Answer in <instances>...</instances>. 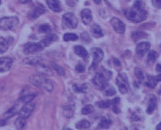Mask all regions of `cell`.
I'll return each mask as SVG.
<instances>
[{
  "label": "cell",
  "instance_id": "2",
  "mask_svg": "<svg viewBox=\"0 0 161 130\" xmlns=\"http://www.w3.org/2000/svg\"><path fill=\"white\" fill-rule=\"evenodd\" d=\"M125 18L129 21L133 22H141L143 21L147 17V13L141 12L139 11L135 10V9H129V10H125L124 12Z\"/></svg>",
  "mask_w": 161,
  "mask_h": 130
},
{
  "label": "cell",
  "instance_id": "13",
  "mask_svg": "<svg viewBox=\"0 0 161 130\" xmlns=\"http://www.w3.org/2000/svg\"><path fill=\"white\" fill-rule=\"evenodd\" d=\"M119 98H116L111 99V100H103V101L97 102V103H96V105L98 106L99 108L107 109V108L112 107V106H114V105H118V104L119 103Z\"/></svg>",
  "mask_w": 161,
  "mask_h": 130
},
{
  "label": "cell",
  "instance_id": "17",
  "mask_svg": "<svg viewBox=\"0 0 161 130\" xmlns=\"http://www.w3.org/2000/svg\"><path fill=\"white\" fill-rule=\"evenodd\" d=\"M58 40V37L56 35H54V34H52V35H48L45 39H43L40 43H41V45L44 48L47 46H49L52 42H55V41H57Z\"/></svg>",
  "mask_w": 161,
  "mask_h": 130
},
{
  "label": "cell",
  "instance_id": "48",
  "mask_svg": "<svg viewBox=\"0 0 161 130\" xmlns=\"http://www.w3.org/2000/svg\"><path fill=\"white\" fill-rule=\"evenodd\" d=\"M156 129L157 130H161V122L158 124V125L157 126V128H156Z\"/></svg>",
  "mask_w": 161,
  "mask_h": 130
},
{
  "label": "cell",
  "instance_id": "10",
  "mask_svg": "<svg viewBox=\"0 0 161 130\" xmlns=\"http://www.w3.org/2000/svg\"><path fill=\"white\" fill-rule=\"evenodd\" d=\"M111 26L113 28L114 31L118 34H124L125 31V25L123 21L118 19V18H113L111 21Z\"/></svg>",
  "mask_w": 161,
  "mask_h": 130
},
{
  "label": "cell",
  "instance_id": "11",
  "mask_svg": "<svg viewBox=\"0 0 161 130\" xmlns=\"http://www.w3.org/2000/svg\"><path fill=\"white\" fill-rule=\"evenodd\" d=\"M151 48V43L148 42H141L136 45V55L139 58H142Z\"/></svg>",
  "mask_w": 161,
  "mask_h": 130
},
{
  "label": "cell",
  "instance_id": "19",
  "mask_svg": "<svg viewBox=\"0 0 161 130\" xmlns=\"http://www.w3.org/2000/svg\"><path fill=\"white\" fill-rule=\"evenodd\" d=\"M74 52L78 56L83 58L85 59H86L88 58V52L86 50L85 47L81 46V45H77L74 47Z\"/></svg>",
  "mask_w": 161,
  "mask_h": 130
},
{
  "label": "cell",
  "instance_id": "21",
  "mask_svg": "<svg viewBox=\"0 0 161 130\" xmlns=\"http://www.w3.org/2000/svg\"><path fill=\"white\" fill-rule=\"evenodd\" d=\"M111 124H112V121H111L110 119L107 118V117H103L100 120V122H99L98 128H103V129H106V128H109V127L111 126Z\"/></svg>",
  "mask_w": 161,
  "mask_h": 130
},
{
  "label": "cell",
  "instance_id": "18",
  "mask_svg": "<svg viewBox=\"0 0 161 130\" xmlns=\"http://www.w3.org/2000/svg\"><path fill=\"white\" fill-rule=\"evenodd\" d=\"M74 112H75V105L74 104H70L63 106V115L68 119L71 118L74 115Z\"/></svg>",
  "mask_w": 161,
  "mask_h": 130
},
{
  "label": "cell",
  "instance_id": "34",
  "mask_svg": "<svg viewBox=\"0 0 161 130\" xmlns=\"http://www.w3.org/2000/svg\"><path fill=\"white\" fill-rule=\"evenodd\" d=\"M104 91V95L105 96H107V97H111V96H114L115 94H116V89H115L113 87H111V86H107L106 88L103 89Z\"/></svg>",
  "mask_w": 161,
  "mask_h": 130
},
{
  "label": "cell",
  "instance_id": "15",
  "mask_svg": "<svg viewBox=\"0 0 161 130\" xmlns=\"http://www.w3.org/2000/svg\"><path fill=\"white\" fill-rule=\"evenodd\" d=\"M81 19L83 21L84 24L87 25L89 24L92 20H93V16H92V12L89 10V9H83L81 11Z\"/></svg>",
  "mask_w": 161,
  "mask_h": 130
},
{
  "label": "cell",
  "instance_id": "25",
  "mask_svg": "<svg viewBox=\"0 0 161 130\" xmlns=\"http://www.w3.org/2000/svg\"><path fill=\"white\" fill-rule=\"evenodd\" d=\"M14 126L18 130H22L24 128V127L26 126V119L19 116L14 121Z\"/></svg>",
  "mask_w": 161,
  "mask_h": 130
},
{
  "label": "cell",
  "instance_id": "46",
  "mask_svg": "<svg viewBox=\"0 0 161 130\" xmlns=\"http://www.w3.org/2000/svg\"><path fill=\"white\" fill-rule=\"evenodd\" d=\"M156 78L158 82H161V73H159L158 76H156Z\"/></svg>",
  "mask_w": 161,
  "mask_h": 130
},
{
  "label": "cell",
  "instance_id": "32",
  "mask_svg": "<svg viewBox=\"0 0 161 130\" xmlns=\"http://www.w3.org/2000/svg\"><path fill=\"white\" fill-rule=\"evenodd\" d=\"M158 57V53L155 51H151L148 54V61L150 63H154Z\"/></svg>",
  "mask_w": 161,
  "mask_h": 130
},
{
  "label": "cell",
  "instance_id": "28",
  "mask_svg": "<svg viewBox=\"0 0 161 130\" xmlns=\"http://www.w3.org/2000/svg\"><path fill=\"white\" fill-rule=\"evenodd\" d=\"M73 88L77 93H86V90L88 89V86L86 84H83V85H78V84H74L73 85Z\"/></svg>",
  "mask_w": 161,
  "mask_h": 130
},
{
  "label": "cell",
  "instance_id": "42",
  "mask_svg": "<svg viewBox=\"0 0 161 130\" xmlns=\"http://www.w3.org/2000/svg\"><path fill=\"white\" fill-rule=\"evenodd\" d=\"M156 70L157 72H158L159 73H161V64H158V65H157Z\"/></svg>",
  "mask_w": 161,
  "mask_h": 130
},
{
  "label": "cell",
  "instance_id": "27",
  "mask_svg": "<svg viewBox=\"0 0 161 130\" xmlns=\"http://www.w3.org/2000/svg\"><path fill=\"white\" fill-rule=\"evenodd\" d=\"M132 39L133 40H135V41H138V40H140V39H142V38H144V37H148V35L144 33V32L142 31H135L132 33Z\"/></svg>",
  "mask_w": 161,
  "mask_h": 130
},
{
  "label": "cell",
  "instance_id": "43",
  "mask_svg": "<svg viewBox=\"0 0 161 130\" xmlns=\"http://www.w3.org/2000/svg\"><path fill=\"white\" fill-rule=\"evenodd\" d=\"M31 0H19V2L21 3V4H28V3H30Z\"/></svg>",
  "mask_w": 161,
  "mask_h": 130
},
{
  "label": "cell",
  "instance_id": "36",
  "mask_svg": "<svg viewBox=\"0 0 161 130\" xmlns=\"http://www.w3.org/2000/svg\"><path fill=\"white\" fill-rule=\"evenodd\" d=\"M38 31L40 33H48V32L51 31V27L49 26L48 24H43V25L39 27Z\"/></svg>",
  "mask_w": 161,
  "mask_h": 130
},
{
  "label": "cell",
  "instance_id": "50",
  "mask_svg": "<svg viewBox=\"0 0 161 130\" xmlns=\"http://www.w3.org/2000/svg\"><path fill=\"white\" fill-rule=\"evenodd\" d=\"M0 5H1V0H0Z\"/></svg>",
  "mask_w": 161,
  "mask_h": 130
},
{
  "label": "cell",
  "instance_id": "33",
  "mask_svg": "<svg viewBox=\"0 0 161 130\" xmlns=\"http://www.w3.org/2000/svg\"><path fill=\"white\" fill-rule=\"evenodd\" d=\"M17 107H18L17 105H14V106H13L9 111H7V112L5 113V118H7V119H8V118L13 117V116L15 114V113H18V112H19V111L17 110Z\"/></svg>",
  "mask_w": 161,
  "mask_h": 130
},
{
  "label": "cell",
  "instance_id": "1",
  "mask_svg": "<svg viewBox=\"0 0 161 130\" xmlns=\"http://www.w3.org/2000/svg\"><path fill=\"white\" fill-rule=\"evenodd\" d=\"M30 81L36 87L44 88L48 92H52L53 90V82L50 80L46 78L43 74H34L30 78Z\"/></svg>",
  "mask_w": 161,
  "mask_h": 130
},
{
  "label": "cell",
  "instance_id": "29",
  "mask_svg": "<svg viewBox=\"0 0 161 130\" xmlns=\"http://www.w3.org/2000/svg\"><path fill=\"white\" fill-rule=\"evenodd\" d=\"M8 49V42H6L5 38L0 37V54L5 53Z\"/></svg>",
  "mask_w": 161,
  "mask_h": 130
},
{
  "label": "cell",
  "instance_id": "8",
  "mask_svg": "<svg viewBox=\"0 0 161 130\" xmlns=\"http://www.w3.org/2000/svg\"><path fill=\"white\" fill-rule=\"evenodd\" d=\"M34 109H35V104H33L31 102V103H27V104H24L21 109H20L18 114H19L20 117L27 119V118H29L31 115Z\"/></svg>",
  "mask_w": 161,
  "mask_h": 130
},
{
  "label": "cell",
  "instance_id": "23",
  "mask_svg": "<svg viewBox=\"0 0 161 130\" xmlns=\"http://www.w3.org/2000/svg\"><path fill=\"white\" fill-rule=\"evenodd\" d=\"M157 82H158V81H157L156 77H154V76H152V75H148L147 77L145 78V84L147 87H149V88H154L156 87Z\"/></svg>",
  "mask_w": 161,
  "mask_h": 130
},
{
  "label": "cell",
  "instance_id": "12",
  "mask_svg": "<svg viewBox=\"0 0 161 130\" xmlns=\"http://www.w3.org/2000/svg\"><path fill=\"white\" fill-rule=\"evenodd\" d=\"M13 63H14V60L11 58H0V73L9 71L13 66Z\"/></svg>",
  "mask_w": 161,
  "mask_h": 130
},
{
  "label": "cell",
  "instance_id": "35",
  "mask_svg": "<svg viewBox=\"0 0 161 130\" xmlns=\"http://www.w3.org/2000/svg\"><path fill=\"white\" fill-rule=\"evenodd\" d=\"M36 97V94H31V95H29V96H26L24 97L23 98H21V101L24 104H27V103H31L33 99L35 98Z\"/></svg>",
  "mask_w": 161,
  "mask_h": 130
},
{
  "label": "cell",
  "instance_id": "38",
  "mask_svg": "<svg viewBox=\"0 0 161 130\" xmlns=\"http://www.w3.org/2000/svg\"><path fill=\"white\" fill-rule=\"evenodd\" d=\"M85 66H84V64L82 63H78V65H77V67L75 68V70H76V72L78 73H82L85 72Z\"/></svg>",
  "mask_w": 161,
  "mask_h": 130
},
{
  "label": "cell",
  "instance_id": "37",
  "mask_svg": "<svg viewBox=\"0 0 161 130\" xmlns=\"http://www.w3.org/2000/svg\"><path fill=\"white\" fill-rule=\"evenodd\" d=\"M135 75L139 80H144V73L142 72V70H141L140 68H136L135 69Z\"/></svg>",
  "mask_w": 161,
  "mask_h": 130
},
{
  "label": "cell",
  "instance_id": "30",
  "mask_svg": "<svg viewBox=\"0 0 161 130\" xmlns=\"http://www.w3.org/2000/svg\"><path fill=\"white\" fill-rule=\"evenodd\" d=\"M78 39V37L76 34L73 33H67L63 36V40L66 42H71V41H77Z\"/></svg>",
  "mask_w": 161,
  "mask_h": 130
},
{
  "label": "cell",
  "instance_id": "39",
  "mask_svg": "<svg viewBox=\"0 0 161 130\" xmlns=\"http://www.w3.org/2000/svg\"><path fill=\"white\" fill-rule=\"evenodd\" d=\"M53 69H54V71H56V73H57L59 75H64V70H63V68H61L60 66H54V67H53Z\"/></svg>",
  "mask_w": 161,
  "mask_h": 130
},
{
  "label": "cell",
  "instance_id": "41",
  "mask_svg": "<svg viewBox=\"0 0 161 130\" xmlns=\"http://www.w3.org/2000/svg\"><path fill=\"white\" fill-rule=\"evenodd\" d=\"M152 4L157 8H161V0H152Z\"/></svg>",
  "mask_w": 161,
  "mask_h": 130
},
{
  "label": "cell",
  "instance_id": "47",
  "mask_svg": "<svg viewBox=\"0 0 161 130\" xmlns=\"http://www.w3.org/2000/svg\"><path fill=\"white\" fill-rule=\"evenodd\" d=\"M94 2L96 4V5H100V4H101V2H102V0H94Z\"/></svg>",
  "mask_w": 161,
  "mask_h": 130
},
{
  "label": "cell",
  "instance_id": "45",
  "mask_svg": "<svg viewBox=\"0 0 161 130\" xmlns=\"http://www.w3.org/2000/svg\"><path fill=\"white\" fill-rule=\"evenodd\" d=\"M114 63L115 65H117V66H119V67L120 66V62L119 61V59H117V58H114Z\"/></svg>",
  "mask_w": 161,
  "mask_h": 130
},
{
  "label": "cell",
  "instance_id": "4",
  "mask_svg": "<svg viewBox=\"0 0 161 130\" xmlns=\"http://www.w3.org/2000/svg\"><path fill=\"white\" fill-rule=\"evenodd\" d=\"M116 83L119 87L120 93L125 94L128 91L129 86H128V81H127V77L125 73H119L118 75V77L116 79Z\"/></svg>",
  "mask_w": 161,
  "mask_h": 130
},
{
  "label": "cell",
  "instance_id": "16",
  "mask_svg": "<svg viewBox=\"0 0 161 130\" xmlns=\"http://www.w3.org/2000/svg\"><path fill=\"white\" fill-rule=\"evenodd\" d=\"M47 4L50 10L53 11L55 12H60L62 11L61 4L59 0H47Z\"/></svg>",
  "mask_w": 161,
  "mask_h": 130
},
{
  "label": "cell",
  "instance_id": "14",
  "mask_svg": "<svg viewBox=\"0 0 161 130\" xmlns=\"http://www.w3.org/2000/svg\"><path fill=\"white\" fill-rule=\"evenodd\" d=\"M46 12V8L42 4H37V5L34 7V9L30 12V18L34 20L36 19L37 17H39L42 14H44Z\"/></svg>",
  "mask_w": 161,
  "mask_h": 130
},
{
  "label": "cell",
  "instance_id": "20",
  "mask_svg": "<svg viewBox=\"0 0 161 130\" xmlns=\"http://www.w3.org/2000/svg\"><path fill=\"white\" fill-rule=\"evenodd\" d=\"M91 31H92V35H93L94 37H96V38L103 37V30L102 27L100 26V25H98V24H94V26L92 27Z\"/></svg>",
  "mask_w": 161,
  "mask_h": 130
},
{
  "label": "cell",
  "instance_id": "22",
  "mask_svg": "<svg viewBox=\"0 0 161 130\" xmlns=\"http://www.w3.org/2000/svg\"><path fill=\"white\" fill-rule=\"evenodd\" d=\"M157 105H158V100L156 98H151L149 101V104H148V108H147V113L148 114H151L154 110L156 109Z\"/></svg>",
  "mask_w": 161,
  "mask_h": 130
},
{
  "label": "cell",
  "instance_id": "9",
  "mask_svg": "<svg viewBox=\"0 0 161 130\" xmlns=\"http://www.w3.org/2000/svg\"><path fill=\"white\" fill-rule=\"evenodd\" d=\"M92 56H93V58H94V61H93V68H95L97 65H98L99 62H101L103 60V58L104 57V52L101 49V48H98V47H94L92 49Z\"/></svg>",
  "mask_w": 161,
  "mask_h": 130
},
{
  "label": "cell",
  "instance_id": "49",
  "mask_svg": "<svg viewBox=\"0 0 161 130\" xmlns=\"http://www.w3.org/2000/svg\"><path fill=\"white\" fill-rule=\"evenodd\" d=\"M63 130H71V129H69V128H64Z\"/></svg>",
  "mask_w": 161,
  "mask_h": 130
},
{
  "label": "cell",
  "instance_id": "26",
  "mask_svg": "<svg viewBox=\"0 0 161 130\" xmlns=\"http://www.w3.org/2000/svg\"><path fill=\"white\" fill-rule=\"evenodd\" d=\"M134 9L139 11L141 12L147 13V12L145 10V5H144V3L142 0H136L135 1V3H134Z\"/></svg>",
  "mask_w": 161,
  "mask_h": 130
},
{
  "label": "cell",
  "instance_id": "31",
  "mask_svg": "<svg viewBox=\"0 0 161 130\" xmlns=\"http://www.w3.org/2000/svg\"><path fill=\"white\" fill-rule=\"evenodd\" d=\"M94 106L92 104H86L85 105L82 110H81V113L83 115H87L90 114V113H93L94 112Z\"/></svg>",
  "mask_w": 161,
  "mask_h": 130
},
{
  "label": "cell",
  "instance_id": "5",
  "mask_svg": "<svg viewBox=\"0 0 161 130\" xmlns=\"http://www.w3.org/2000/svg\"><path fill=\"white\" fill-rule=\"evenodd\" d=\"M92 82H93L94 86L99 89H101V90H103L104 88L108 86V82H107L108 79L106 78L102 73H96L94 79L92 80Z\"/></svg>",
  "mask_w": 161,
  "mask_h": 130
},
{
  "label": "cell",
  "instance_id": "3",
  "mask_svg": "<svg viewBox=\"0 0 161 130\" xmlns=\"http://www.w3.org/2000/svg\"><path fill=\"white\" fill-rule=\"evenodd\" d=\"M19 23L17 17H5L0 20V28L2 30H12Z\"/></svg>",
  "mask_w": 161,
  "mask_h": 130
},
{
  "label": "cell",
  "instance_id": "40",
  "mask_svg": "<svg viewBox=\"0 0 161 130\" xmlns=\"http://www.w3.org/2000/svg\"><path fill=\"white\" fill-rule=\"evenodd\" d=\"M102 70H103V71H102L101 73H103L106 78L108 79V80H109V79L111 78V75H112V74H111V73L109 72V70H106V69H104V68H102Z\"/></svg>",
  "mask_w": 161,
  "mask_h": 130
},
{
  "label": "cell",
  "instance_id": "24",
  "mask_svg": "<svg viewBox=\"0 0 161 130\" xmlns=\"http://www.w3.org/2000/svg\"><path fill=\"white\" fill-rule=\"evenodd\" d=\"M91 126V123L87 120H81L76 123V128L79 130L88 129Z\"/></svg>",
  "mask_w": 161,
  "mask_h": 130
},
{
  "label": "cell",
  "instance_id": "7",
  "mask_svg": "<svg viewBox=\"0 0 161 130\" xmlns=\"http://www.w3.org/2000/svg\"><path fill=\"white\" fill-rule=\"evenodd\" d=\"M44 49L40 42H28L23 47V52L25 54H32L36 52H41Z\"/></svg>",
  "mask_w": 161,
  "mask_h": 130
},
{
  "label": "cell",
  "instance_id": "44",
  "mask_svg": "<svg viewBox=\"0 0 161 130\" xmlns=\"http://www.w3.org/2000/svg\"><path fill=\"white\" fill-rule=\"evenodd\" d=\"M5 124H6V120H0V127H1V126H5Z\"/></svg>",
  "mask_w": 161,
  "mask_h": 130
},
{
  "label": "cell",
  "instance_id": "6",
  "mask_svg": "<svg viewBox=\"0 0 161 130\" xmlns=\"http://www.w3.org/2000/svg\"><path fill=\"white\" fill-rule=\"evenodd\" d=\"M63 23L68 27L69 28H76L78 26V19L75 14H73L71 12H68L65 13L63 17Z\"/></svg>",
  "mask_w": 161,
  "mask_h": 130
}]
</instances>
